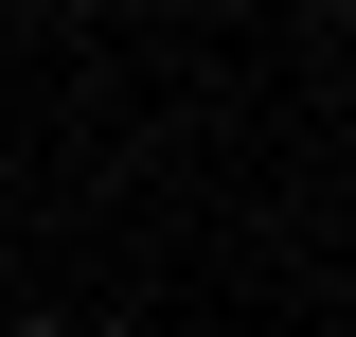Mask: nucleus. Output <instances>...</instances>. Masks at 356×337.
Listing matches in <instances>:
<instances>
[{
    "instance_id": "1",
    "label": "nucleus",
    "mask_w": 356,
    "mask_h": 337,
    "mask_svg": "<svg viewBox=\"0 0 356 337\" xmlns=\"http://www.w3.org/2000/svg\"><path fill=\"white\" fill-rule=\"evenodd\" d=\"M18 337H54V320H18Z\"/></svg>"
}]
</instances>
